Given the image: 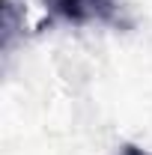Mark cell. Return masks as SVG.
<instances>
[{"label":"cell","mask_w":152,"mask_h":155,"mask_svg":"<svg viewBox=\"0 0 152 155\" xmlns=\"http://www.w3.org/2000/svg\"><path fill=\"white\" fill-rule=\"evenodd\" d=\"M51 9L60 18L72 24H87V21H114V0H48Z\"/></svg>","instance_id":"6da1fadb"},{"label":"cell","mask_w":152,"mask_h":155,"mask_svg":"<svg viewBox=\"0 0 152 155\" xmlns=\"http://www.w3.org/2000/svg\"><path fill=\"white\" fill-rule=\"evenodd\" d=\"M119 155H149V152H143L140 146H131V143H125V146H122V152H119Z\"/></svg>","instance_id":"7a4b0ae2"}]
</instances>
